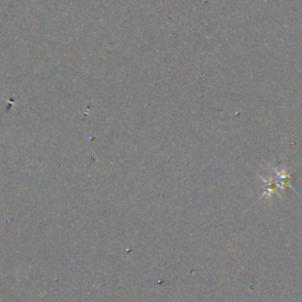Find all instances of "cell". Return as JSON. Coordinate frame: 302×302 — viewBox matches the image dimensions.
Segmentation results:
<instances>
[{
  "label": "cell",
  "mask_w": 302,
  "mask_h": 302,
  "mask_svg": "<svg viewBox=\"0 0 302 302\" xmlns=\"http://www.w3.org/2000/svg\"><path fill=\"white\" fill-rule=\"evenodd\" d=\"M260 180L262 182V187H263V193L261 195L262 200L270 201L274 196H279L280 199H282V193L280 190L276 177L269 175V176H260Z\"/></svg>",
  "instance_id": "cell-1"
},
{
  "label": "cell",
  "mask_w": 302,
  "mask_h": 302,
  "mask_svg": "<svg viewBox=\"0 0 302 302\" xmlns=\"http://www.w3.org/2000/svg\"><path fill=\"white\" fill-rule=\"evenodd\" d=\"M273 172L275 174L277 183H279L280 190L283 193L286 190V188H291L294 190L293 187V178L292 175L289 174L287 166H273Z\"/></svg>",
  "instance_id": "cell-2"
}]
</instances>
